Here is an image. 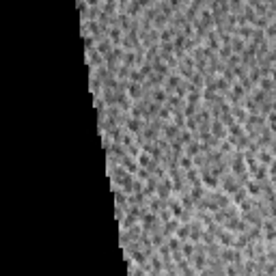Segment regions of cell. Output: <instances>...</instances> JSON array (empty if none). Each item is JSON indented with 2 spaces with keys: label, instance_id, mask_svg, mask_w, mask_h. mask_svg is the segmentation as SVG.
Returning a JSON list of instances; mask_svg holds the SVG:
<instances>
[{
  "label": "cell",
  "instance_id": "cell-1",
  "mask_svg": "<svg viewBox=\"0 0 276 276\" xmlns=\"http://www.w3.org/2000/svg\"><path fill=\"white\" fill-rule=\"evenodd\" d=\"M248 190L253 192V194H257V192H259V186H257V183H250V186H248Z\"/></svg>",
  "mask_w": 276,
  "mask_h": 276
}]
</instances>
